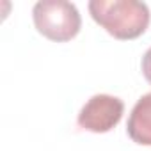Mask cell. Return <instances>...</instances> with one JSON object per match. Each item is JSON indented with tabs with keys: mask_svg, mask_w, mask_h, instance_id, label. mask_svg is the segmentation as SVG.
I'll list each match as a JSON object with an SVG mask.
<instances>
[{
	"mask_svg": "<svg viewBox=\"0 0 151 151\" xmlns=\"http://www.w3.org/2000/svg\"><path fill=\"white\" fill-rule=\"evenodd\" d=\"M93 20L116 39H135L142 36L151 22L147 4L139 0H91Z\"/></svg>",
	"mask_w": 151,
	"mask_h": 151,
	"instance_id": "6da1fadb",
	"label": "cell"
},
{
	"mask_svg": "<svg viewBox=\"0 0 151 151\" xmlns=\"http://www.w3.org/2000/svg\"><path fill=\"white\" fill-rule=\"evenodd\" d=\"M32 20L37 32L55 43L71 41L82 27V18L77 6L66 0L36 2L32 7Z\"/></svg>",
	"mask_w": 151,
	"mask_h": 151,
	"instance_id": "7a4b0ae2",
	"label": "cell"
},
{
	"mask_svg": "<svg viewBox=\"0 0 151 151\" xmlns=\"http://www.w3.org/2000/svg\"><path fill=\"white\" fill-rule=\"evenodd\" d=\"M124 112L121 98L112 94H94L82 107L77 121L78 126L93 133H107L117 126Z\"/></svg>",
	"mask_w": 151,
	"mask_h": 151,
	"instance_id": "3957f363",
	"label": "cell"
},
{
	"mask_svg": "<svg viewBox=\"0 0 151 151\" xmlns=\"http://www.w3.org/2000/svg\"><path fill=\"white\" fill-rule=\"evenodd\" d=\"M126 132L133 142L140 146H151V93L140 96L133 105Z\"/></svg>",
	"mask_w": 151,
	"mask_h": 151,
	"instance_id": "277c9868",
	"label": "cell"
},
{
	"mask_svg": "<svg viewBox=\"0 0 151 151\" xmlns=\"http://www.w3.org/2000/svg\"><path fill=\"white\" fill-rule=\"evenodd\" d=\"M140 68H142V75H144V78L151 84V46H149V48L146 50V53L142 55Z\"/></svg>",
	"mask_w": 151,
	"mask_h": 151,
	"instance_id": "5b68a950",
	"label": "cell"
}]
</instances>
